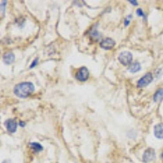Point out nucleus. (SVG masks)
Here are the masks:
<instances>
[{
    "label": "nucleus",
    "instance_id": "obj_1",
    "mask_svg": "<svg viewBox=\"0 0 163 163\" xmlns=\"http://www.w3.org/2000/svg\"><path fill=\"white\" fill-rule=\"evenodd\" d=\"M13 91L17 97L25 99L34 91V85L30 82H20L15 86Z\"/></svg>",
    "mask_w": 163,
    "mask_h": 163
},
{
    "label": "nucleus",
    "instance_id": "obj_2",
    "mask_svg": "<svg viewBox=\"0 0 163 163\" xmlns=\"http://www.w3.org/2000/svg\"><path fill=\"white\" fill-rule=\"evenodd\" d=\"M132 59H133L132 54L130 51H125L121 52L120 54H119V56H118V60H119L121 64L125 66L131 65Z\"/></svg>",
    "mask_w": 163,
    "mask_h": 163
},
{
    "label": "nucleus",
    "instance_id": "obj_3",
    "mask_svg": "<svg viewBox=\"0 0 163 163\" xmlns=\"http://www.w3.org/2000/svg\"><path fill=\"white\" fill-rule=\"evenodd\" d=\"M152 79H153V77L151 73H148L144 75V77L140 78V80L137 82V86L139 88H143V87H145L148 86L152 82Z\"/></svg>",
    "mask_w": 163,
    "mask_h": 163
},
{
    "label": "nucleus",
    "instance_id": "obj_4",
    "mask_svg": "<svg viewBox=\"0 0 163 163\" xmlns=\"http://www.w3.org/2000/svg\"><path fill=\"white\" fill-rule=\"evenodd\" d=\"M155 150H154L153 148H147V149L144 151V153H143V156H142V160H143V162L145 163L150 162L152 161L155 160Z\"/></svg>",
    "mask_w": 163,
    "mask_h": 163
},
{
    "label": "nucleus",
    "instance_id": "obj_5",
    "mask_svg": "<svg viewBox=\"0 0 163 163\" xmlns=\"http://www.w3.org/2000/svg\"><path fill=\"white\" fill-rule=\"evenodd\" d=\"M75 78L80 82H86L89 78V71L86 67H82L75 74Z\"/></svg>",
    "mask_w": 163,
    "mask_h": 163
},
{
    "label": "nucleus",
    "instance_id": "obj_6",
    "mask_svg": "<svg viewBox=\"0 0 163 163\" xmlns=\"http://www.w3.org/2000/svg\"><path fill=\"white\" fill-rule=\"evenodd\" d=\"M116 43L113 39L111 38H106V39H103L100 43V46L101 48L105 49V50H111L112 48L115 47Z\"/></svg>",
    "mask_w": 163,
    "mask_h": 163
},
{
    "label": "nucleus",
    "instance_id": "obj_7",
    "mask_svg": "<svg viewBox=\"0 0 163 163\" xmlns=\"http://www.w3.org/2000/svg\"><path fill=\"white\" fill-rule=\"evenodd\" d=\"M4 125L6 126V128L8 130V132L10 133H15L16 131L17 128V122L15 119H8L5 122Z\"/></svg>",
    "mask_w": 163,
    "mask_h": 163
},
{
    "label": "nucleus",
    "instance_id": "obj_8",
    "mask_svg": "<svg viewBox=\"0 0 163 163\" xmlns=\"http://www.w3.org/2000/svg\"><path fill=\"white\" fill-rule=\"evenodd\" d=\"M3 60H4V62L6 65H11L15 60V55H14V53L11 52V51H8V52L4 55Z\"/></svg>",
    "mask_w": 163,
    "mask_h": 163
},
{
    "label": "nucleus",
    "instance_id": "obj_9",
    "mask_svg": "<svg viewBox=\"0 0 163 163\" xmlns=\"http://www.w3.org/2000/svg\"><path fill=\"white\" fill-rule=\"evenodd\" d=\"M154 136L157 139H163V123H158L154 127Z\"/></svg>",
    "mask_w": 163,
    "mask_h": 163
},
{
    "label": "nucleus",
    "instance_id": "obj_10",
    "mask_svg": "<svg viewBox=\"0 0 163 163\" xmlns=\"http://www.w3.org/2000/svg\"><path fill=\"white\" fill-rule=\"evenodd\" d=\"M129 71L132 73V74H135V73H137L139 72L140 70H141V66H140V64L139 62H135L131 65V66L129 67Z\"/></svg>",
    "mask_w": 163,
    "mask_h": 163
},
{
    "label": "nucleus",
    "instance_id": "obj_11",
    "mask_svg": "<svg viewBox=\"0 0 163 163\" xmlns=\"http://www.w3.org/2000/svg\"><path fill=\"white\" fill-rule=\"evenodd\" d=\"M29 145H30V147L32 149H33V151L34 152H41L43 149V147L39 143L31 142V143H30Z\"/></svg>",
    "mask_w": 163,
    "mask_h": 163
},
{
    "label": "nucleus",
    "instance_id": "obj_12",
    "mask_svg": "<svg viewBox=\"0 0 163 163\" xmlns=\"http://www.w3.org/2000/svg\"><path fill=\"white\" fill-rule=\"evenodd\" d=\"M162 98H163V88H162V89L158 90V91L156 92L155 95H154V96H153V100L155 101V102H157V101L162 100Z\"/></svg>",
    "mask_w": 163,
    "mask_h": 163
},
{
    "label": "nucleus",
    "instance_id": "obj_13",
    "mask_svg": "<svg viewBox=\"0 0 163 163\" xmlns=\"http://www.w3.org/2000/svg\"><path fill=\"white\" fill-rule=\"evenodd\" d=\"M91 37L96 41V40H98V39H100V33H99L96 30H92V31L91 32Z\"/></svg>",
    "mask_w": 163,
    "mask_h": 163
},
{
    "label": "nucleus",
    "instance_id": "obj_14",
    "mask_svg": "<svg viewBox=\"0 0 163 163\" xmlns=\"http://www.w3.org/2000/svg\"><path fill=\"white\" fill-rule=\"evenodd\" d=\"M136 14H137L139 16H142V17H144V20L146 19L145 14L143 12V10H142V9H140H140H137V11H136Z\"/></svg>",
    "mask_w": 163,
    "mask_h": 163
},
{
    "label": "nucleus",
    "instance_id": "obj_15",
    "mask_svg": "<svg viewBox=\"0 0 163 163\" xmlns=\"http://www.w3.org/2000/svg\"><path fill=\"white\" fill-rule=\"evenodd\" d=\"M131 16L130 15V16H127V18H126V19L125 20V25H126V26L129 25V23H130V19H131Z\"/></svg>",
    "mask_w": 163,
    "mask_h": 163
},
{
    "label": "nucleus",
    "instance_id": "obj_16",
    "mask_svg": "<svg viewBox=\"0 0 163 163\" xmlns=\"http://www.w3.org/2000/svg\"><path fill=\"white\" fill-rule=\"evenodd\" d=\"M37 64H38V58L35 59L33 61V63H32V65H30V69L34 68V67H35V66L37 65Z\"/></svg>",
    "mask_w": 163,
    "mask_h": 163
},
{
    "label": "nucleus",
    "instance_id": "obj_17",
    "mask_svg": "<svg viewBox=\"0 0 163 163\" xmlns=\"http://www.w3.org/2000/svg\"><path fill=\"white\" fill-rule=\"evenodd\" d=\"M129 3H131L132 5H135V6H137V5H138V2H137V1H131V0H130Z\"/></svg>",
    "mask_w": 163,
    "mask_h": 163
},
{
    "label": "nucleus",
    "instance_id": "obj_18",
    "mask_svg": "<svg viewBox=\"0 0 163 163\" xmlns=\"http://www.w3.org/2000/svg\"><path fill=\"white\" fill-rule=\"evenodd\" d=\"M25 123L23 122H20V126L21 127H24V126H25Z\"/></svg>",
    "mask_w": 163,
    "mask_h": 163
},
{
    "label": "nucleus",
    "instance_id": "obj_19",
    "mask_svg": "<svg viewBox=\"0 0 163 163\" xmlns=\"http://www.w3.org/2000/svg\"><path fill=\"white\" fill-rule=\"evenodd\" d=\"M2 163H12V162H11V161H10V160H4V162H3Z\"/></svg>",
    "mask_w": 163,
    "mask_h": 163
},
{
    "label": "nucleus",
    "instance_id": "obj_20",
    "mask_svg": "<svg viewBox=\"0 0 163 163\" xmlns=\"http://www.w3.org/2000/svg\"><path fill=\"white\" fill-rule=\"evenodd\" d=\"M161 157H162V159L163 160V152H162V155H161Z\"/></svg>",
    "mask_w": 163,
    "mask_h": 163
}]
</instances>
